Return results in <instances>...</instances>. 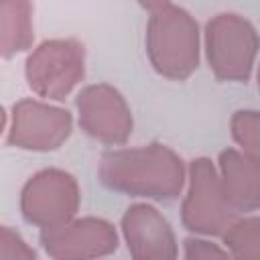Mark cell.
Segmentation results:
<instances>
[{"label":"cell","mask_w":260,"mask_h":260,"mask_svg":"<svg viewBox=\"0 0 260 260\" xmlns=\"http://www.w3.org/2000/svg\"><path fill=\"white\" fill-rule=\"evenodd\" d=\"M98 175L112 191L154 201H173L187 181L181 156L160 142L106 152Z\"/></svg>","instance_id":"cell-1"},{"label":"cell","mask_w":260,"mask_h":260,"mask_svg":"<svg viewBox=\"0 0 260 260\" xmlns=\"http://www.w3.org/2000/svg\"><path fill=\"white\" fill-rule=\"evenodd\" d=\"M199 26L181 6L167 4L150 12L146 24V55L154 71L183 81L199 65Z\"/></svg>","instance_id":"cell-2"},{"label":"cell","mask_w":260,"mask_h":260,"mask_svg":"<svg viewBox=\"0 0 260 260\" xmlns=\"http://www.w3.org/2000/svg\"><path fill=\"white\" fill-rule=\"evenodd\" d=\"M209 69L219 81H248L260 39L250 20L234 12L215 14L203 32Z\"/></svg>","instance_id":"cell-3"},{"label":"cell","mask_w":260,"mask_h":260,"mask_svg":"<svg viewBox=\"0 0 260 260\" xmlns=\"http://www.w3.org/2000/svg\"><path fill=\"white\" fill-rule=\"evenodd\" d=\"M217 167L199 156L191 160L187 175V193L181 205V221L195 236H221L228 225L236 219Z\"/></svg>","instance_id":"cell-4"},{"label":"cell","mask_w":260,"mask_h":260,"mask_svg":"<svg viewBox=\"0 0 260 260\" xmlns=\"http://www.w3.org/2000/svg\"><path fill=\"white\" fill-rule=\"evenodd\" d=\"M85 75V49L75 39H51L37 45L24 63L28 87L45 100H65Z\"/></svg>","instance_id":"cell-5"},{"label":"cell","mask_w":260,"mask_h":260,"mask_svg":"<svg viewBox=\"0 0 260 260\" xmlns=\"http://www.w3.org/2000/svg\"><path fill=\"white\" fill-rule=\"evenodd\" d=\"M81 191L73 175L61 169L35 173L20 191V213L26 223L43 230L57 228L75 217Z\"/></svg>","instance_id":"cell-6"},{"label":"cell","mask_w":260,"mask_h":260,"mask_svg":"<svg viewBox=\"0 0 260 260\" xmlns=\"http://www.w3.org/2000/svg\"><path fill=\"white\" fill-rule=\"evenodd\" d=\"M71 130L73 120L67 110L37 100H20L10 112L6 142L20 150L49 152L59 148Z\"/></svg>","instance_id":"cell-7"},{"label":"cell","mask_w":260,"mask_h":260,"mask_svg":"<svg viewBox=\"0 0 260 260\" xmlns=\"http://www.w3.org/2000/svg\"><path fill=\"white\" fill-rule=\"evenodd\" d=\"M81 130L98 142L118 146L132 134V112L124 95L110 83H93L75 100Z\"/></svg>","instance_id":"cell-8"},{"label":"cell","mask_w":260,"mask_h":260,"mask_svg":"<svg viewBox=\"0 0 260 260\" xmlns=\"http://www.w3.org/2000/svg\"><path fill=\"white\" fill-rule=\"evenodd\" d=\"M41 244L55 260L102 258L116 252L118 234L102 217H73L57 228L43 230Z\"/></svg>","instance_id":"cell-9"},{"label":"cell","mask_w":260,"mask_h":260,"mask_svg":"<svg viewBox=\"0 0 260 260\" xmlns=\"http://www.w3.org/2000/svg\"><path fill=\"white\" fill-rule=\"evenodd\" d=\"M122 236L136 260H171L179 254L167 217L148 203H134L122 215Z\"/></svg>","instance_id":"cell-10"},{"label":"cell","mask_w":260,"mask_h":260,"mask_svg":"<svg viewBox=\"0 0 260 260\" xmlns=\"http://www.w3.org/2000/svg\"><path fill=\"white\" fill-rule=\"evenodd\" d=\"M217 171L223 191L236 211L260 209V162L236 148L219 152Z\"/></svg>","instance_id":"cell-11"},{"label":"cell","mask_w":260,"mask_h":260,"mask_svg":"<svg viewBox=\"0 0 260 260\" xmlns=\"http://www.w3.org/2000/svg\"><path fill=\"white\" fill-rule=\"evenodd\" d=\"M35 39L32 2L30 0H0V53L12 57L30 49Z\"/></svg>","instance_id":"cell-12"},{"label":"cell","mask_w":260,"mask_h":260,"mask_svg":"<svg viewBox=\"0 0 260 260\" xmlns=\"http://www.w3.org/2000/svg\"><path fill=\"white\" fill-rule=\"evenodd\" d=\"M232 258H260V217L248 215L234 219L221 234Z\"/></svg>","instance_id":"cell-13"},{"label":"cell","mask_w":260,"mask_h":260,"mask_svg":"<svg viewBox=\"0 0 260 260\" xmlns=\"http://www.w3.org/2000/svg\"><path fill=\"white\" fill-rule=\"evenodd\" d=\"M232 138L240 150L260 162V112L258 110H238L230 122Z\"/></svg>","instance_id":"cell-14"},{"label":"cell","mask_w":260,"mask_h":260,"mask_svg":"<svg viewBox=\"0 0 260 260\" xmlns=\"http://www.w3.org/2000/svg\"><path fill=\"white\" fill-rule=\"evenodd\" d=\"M0 258L2 260H32L37 258L35 250L20 238L18 232L2 225L0 230Z\"/></svg>","instance_id":"cell-15"},{"label":"cell","mask_w":260,"mask_h":260,"mask_svg":"<svg viewBox=\"0 0 260 260\" xmlns=\"http://www.w3.org/2000/svg\"><path fill=\"white\" fill-rule=\"evenodd\" d=\"M183 248H185L183 256L189 258V260H193V258H225V256H230V252L225 248H219L217 244L205 240V236L185 240Z\"/></svg>","instance_id":"cell-16"},{"label":"cell","mask_w":260,"mask_h":260,"mask_svg":"<svg viewBox=\"0 0 260 260\" xmlns=\"http://www.w3.org/2000/svg\"><path fill=\"white\" fill-rule=\"evenodd\" d=\"M142 8H146V10H150V12H154V10H158V8H162V6H167V4H171V0H136Z\"/></svg>","instance_id":"cell-17"},{"label":"cell","mask_w":260,"mask_h":260,"mask_svg":"<svg viewBox=\"0 0 260 260\" xmlns=\"http://www.w3.org/2000/svg\"><path fill=\"white\" fill-rule=\"evenodd\" d=\"M258 87H260V67H258Z\"/></svg>","instance_id":"cell-18"}]
</instances>
